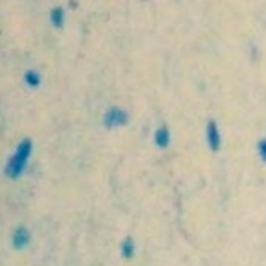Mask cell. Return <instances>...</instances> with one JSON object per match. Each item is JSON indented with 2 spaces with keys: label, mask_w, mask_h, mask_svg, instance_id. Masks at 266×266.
Instances as JSON below:
<instances>
[{
  "label": "cell",
  "mask_w": 266,
  "mask_h": 266,
  "mask_svg": "<svg viewBox=\"0 0 266 266\" xmlns=\"http://www.w3.org/2000/svg\"><path fill=\"white\" fill-rule=\"evenodd\" d=\"M31 154H33V141L29 138H26V140H22L20 143L16 145L13 156L9 157V161L6 165V171H4L6 176L9 179H18L26 172V167H28Z\"/></svg>",
  "instance_id": "cell-1"
},
{
  "label": "cell",
  "mask_w": 266,
  "mask_h": 266,
  "mask_svg": "<svg viewBox=\"0 0 266 266\" xmlns=\"http://www.w3.org/2000/svg\"><path fill=\"white\" fill-rule=\"evenodd\" d=\"M129 122V114L120 107H110L105 116H103V123L107 129H114V127H123Z\"/></svg>",
  "instance_id": "cell-2"
},
{
  "label": "cell",
  "mask_w": 266,
  "mask_h": 266,
  "mask_svg": "<svg viewBox=\"0 0 266 266\" xmlns=\"http://www.w3.org/2000/svg\"><path fill=\"white\" fill-rule=\"evenodd\" d=\"M206 143H208V149L212 152H218L221 149V132H219L218 123L214 120H210L206 125Z\"/></svg>",
  "instance_id": "cell-3"
},
{
  "label": "cell",
  "mask_w": 266,
  "mask_h": 266,
  "mask_svg": "<svg viewBox=\"0 0 266 266\" xmlns=\"http://www.w3.org/2000/svg\"><path fill=\"white\" fill-rule=\"evenodd\" d=\"M11 241H13V248H16V250H24V248L29 245V241H31V234H29V230L26 226H18V228L13 232Z\"/></svg>",
  "instance_id": "cell-4"
},
{
  "label": "cell",
  "mask_w": 266,
  "mask_h": 266,
  "mask_svg": "<svg viewBox=\"0 0 266 266\" xmlns=\"http://www.w3.org/2000/svg\"><path fill=\"white\" fill-rule=\"evenodd\" d=\"M154 143L159 149H167L171 145V130H169L167 125H161V127L156 129V132H154Z\"/></svg>",
  "instance_id": "cell-5"
},
{
  "label": "cell",
  "mask_w": 266,
  "mask_h": 266,
  "mask_svg": "<svg viewBox=\"0 0 266 266\" xmlns=\"http://www.w3.org/2000/svg\"><path fill=\"white\" fill-rule=\"evenodd\" d=\"M120 252L125 259H132L134 257V253H136V243H134V239L132 237H125L122 241V246H120Z\"/></svg>",
  "instance_id": "cell-6"
},
{
  "label": "cell",
  "mask_w": 266,
  "mask_h": 266,
  "mask_svg": "<svg viewBox=\"0 0 266 266\" xmlns=\"http://www.w3.org/2000/svg\"><path fill=\"white\" fill-rule=\"evenodd\" d=\"M63 22H65V13H63V9H62L60 6L53 7V11H51V24H53L56 29H60V28H63Z\"/></svg>",
  "instance_id": "cell-7"
},
{
  "label": "cell",
  "mask_w": 266,
  "mask_h": 266,
  "mask_svg": "<svg viewBox=\"0 0 266 266\" xmlns=\"http://www.w3.org/2000/svg\"><path fill=\"white\" fill-rule=\"evenodd\" d=\"M24 78H26V83H28L29 87H38L42 83L40 75H38L36 71H33V69H31V71H26V76H24Z\"/></svg>",
  "instance_id": "cell-8"
},
{
  "label": "cell",
  "mask_w": 266,
  "mask_h": 266,
  "mask_svg": "<svg viewBox=\"0 0 266 266\" xmlns=\"http://www.w3.org/2000/svg\"><path fill=\"white\" fill-rule=\"evenodd\" d=\"M257 150H259V156H261V159L266 163V138L265 140H261L259 141V145H257Z\"/></svg>",
  "instance_id": "cell-9"
}]
</instances>
